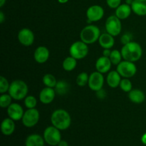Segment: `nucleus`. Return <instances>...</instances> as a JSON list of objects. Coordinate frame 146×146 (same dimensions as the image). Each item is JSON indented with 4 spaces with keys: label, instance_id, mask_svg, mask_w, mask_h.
<instances>
[{
    "label": "nucleus",
    "instance_id": "nucleus-1",
    "mask_svg": "<svg viewBox=\"0 0 146 146\" xmlns=\"http://www.w3.org/2000/svg\"><path fill=\"white\" fill-rule=\"evenodd\" d=\"M121 54L124 60L131 62H135L141 58L143 55V49L141 46L135 41H131L125 44L121 48Z\"/></svg>",
    "mask_w": 146,
    "mask_h": 146
},
{
    "label": "nucleus",
    "instance_id": "nucleus-2",
    "mask_svg": "<svg viewBox=\"0 0 146 146\" xmlns=\"http://www.w3.org/2000/svg\"><path fill=\"white\" fill-rule=\"evenodd\" d=\"M51 123L58 129L64 131L68 128L71 123L70 114L64 109L56 110L51 116Z\"/></svg>",
    "mask_w": 146,
    "mask_h": 146
},
{
    "label": "nucleus",
    "instance_id": "nucleus-3",
    "mask_svg": "<svg viewBox=\"0 0 146 146\" xmlns=\"http://www.w3.org/2000/svg\"><path fill=\"white\" fill-rule=\"evenodd\" d=\"M29 88L27 84L21 80H15L10 84L9 94L17 101L25 98L28 94Z\"/></svg>",
    "mask_w": 146,
    "mask_h": 146
},
{
    "label": "nucleus",
    "instance_id": "nucleus-4",
    "mask_svg": "<svg viewBox=\"0 0 146 146\" xmlns=\"http://www.w3.org/2000/svg\"><path fill=\"white\" fill-rule=\"evenodd\" d=\"M101 36V31L98 27L95 25L86 26L81 30L80 38L83 42L86 44H92L98 40Z\"/></svg>",
    "mask_w": 146,
    "mask_h": 146
},
{
    "label": "nucleus",
    "instance_id": "nucleus-5",
    "mask_svg": "<svg viewBox=\"0 0 146 146\" xmlns=\"http://www.w3.org/2000/svg\"><path fill=\"white\" fill-rule=\"evenodd\" d=\"M70 55L76 60L83 59L88 54V47L86 43L78 41L73 43L69 48Z\"/></svg>",
    "mask_w": 146,
    "mask_h": 146
},
{
    "label": "nucleus",
    "instance_id": "nucleus-6",
    "mask_svg": "<svg viewBox=\"0 0 146 146\" xmlns=\"http://www.w3.org/2000/svg\"><path fill=\"white\" fill-rule=\"evenodd\" d=\"M116 71L122 77L129 78L135 75L137 72V67L134 62L124 60L117 65Z\"/></svg>",
    "mask_w": 146,
    "mask_h": 146
},
{
    "label": "nucleus",
    "instance_id": "nucleus-7",
    "mask_svg": "<svg viewBox=\"0 0 146 146\" xmlns=\"http://www.w3.org/2000/svg\"><path fill=\"white\" fill-rule=\"evenodd\" d=\"M59 131L54 125L46 128L44 132V141L50 145H58L61 141V135Z\"/></svg>",
    "mask_w": 146,
    "mask_h": 146
},
{
    "label": "nucleus",
    "instance_id": "nucleus-8",
    "mask_svg": "<svg viewBox=\"0 0 146 146\" xmlns=\"http://www.w3.org/2000/svg\"><path fill=\"white\" fill-rule=\"evenodd\" d=\"M105 27L106 32L113 36H117L119 35L122 29L121 19L115 15L110 16L108 18H107Z\"/></svg>",
    "mask_w": 146,
    "mask_h": 146
},
{
    "label": "nucleus",
    "instance_id": "nucleus-9",
    "mask_svg": "<svg viewBox=\"0 0 146 146\" xmlns=\"http://www.w3.org/2000/svg\"><path fill=\"white\" fill-rule=\"evenodd\" d=\"M39 112L37 109L34 108H30L24 112L23 118L21 119L22 123L24 126L27 128H31L38 123L39 121Z\"/></svg>",
    "mask_w": 146,
    "mask_h": 146
},
{
    "label": "nucleus",
    "instance_id": "nucleus-10",
    "mask_svg": "<svg viewBox=\"0 0 146 146\" xmlns=\"http://www.w3.org/2000/svg\"><path fill=\"white\" fill-rule=\"evenodd\" d=\"M104 84V77L103 76V74L98 72V71H95L89 76L88 85L91 90L96 92V91L102 89Z\"/></svg>",
    "mask_w": 146,
    "mask_h": 146
},
{
    "label": "nucleus",
    "instance_id": "nucleus-11",
    "mask_svg": "<svg viewBox=\"0 0 146 146\" xmlns=\"http://www.w3.org/2000/svg\"><path fill=\"white\" fill-rule=\"evenodd\" d=\"M104 9L100 5H92L86 11V17L88 22H95L98 21L104 17Z\"/></svg>",
    "mask_w": 146,
    "mask_h": 146
},
{
    "label": "nucleus",
    "instance_id": "nucleus-12",
    "mask_svg": "<svg viewBox=\"0 0 146 146\" xmlns=\"http://www.w3.org/2000/svg\"><path fill=\"white\" fill-rule=\"evenodd\" d=\"M18 39L23 46H30L34 41V34L29 29H22L18 33Z\"/></svg>",
    "mask_w": 146,
    "mask_h": 146
},
{
    "label": "nucleus",
    "instance_id": "nucleus-13",
    "mask_svg": "<svg viewBox=\"0 0 146 146\" xmlns=\"http://www.w3.org/2000/svg\"><path fill=\"white\" fill-rule=\"evenodd\" d=\"M7 113L9 117L14 121L21 120L24 115V109L19 104L13 103L7 108Z\"/></svg>",
    "mask_w": 146,
    "mask_h": 146
},
{
    "label": "nucleus",
    "instance_id": "nucleus-14",
    "mask_svg": "<svg viewBox=\"0 0 146 146\" xmlns=\"http://www.w3.org/2000/svg\"><path fill=\"white\" fill-rule=\"evenodd\" d=\"M56 91L54 88L46 87L43 88L39 94V100L42 104H49L54 101L56 96Z\"/></svg>",
    "mask_w": 146,
    "mask_h": 146
},
{
    "label": "nucleus",
    "instance_id": "nucleus-15",
    "mask_svg": "<svg viewBox=\"0 0 146 146\" xmlns=\"http://www.w3.org/2000/svg\"><path fill=\"white\" fill-rule=\"evenodd\" d=\"M111 60L108 57L106 56H101L97 59L96 62V68L97 71L101 73V74H106L108 72L111 68Z\"/></svg>",
    "mask_w": 146,
    "mask_h": 146
},
{
    "label": "nucleus",
    "instance_id": "nucleus-16",
    "mask_svg": "<svg viewBox=\"0 0 146 146\" xmlns=\"http://www.w3.org/2000/svg\"><path fill=\"white\" fill-rule=\"evenodd\" d=\"M49 54V51L46 47L38 46L34 51V59L38 64H44L48 61Z\"/></svg>",
    "mask_w": 146,
    "mask_h": 146
},
{
    "label": "nucleus",
    "instance_id": "nucleus-17",
    "mask_svg": "<svg viewBox=\"0 0 146 146\" xmlns=\"http://www.w3.org/2000/svg\"><path fill=\"white\" fill-rule=\"evenodd\" d=\"M98 42L102 48L111 49L115 44V39H114L113 36L111 35L108 33H104V34H101L98 38Z\"/></svg>",
    "mask_w": 146,
    "mask_h": 146
},
{
    "label": "nucleus",
    "instance_id": "nucleus-18",
    "mask_svg": "<svg viewBox=\"0 0 146 146\" xmlns=\"http://www.w3.org/2000/svg\"><path fill=\"white\" fill-rule=\"evenodd\" d=\"M132 11L138 16L146 15V0H133L131 4Z\"/></svg>",
    "mask_w": 146,
    "mask_h": 146
},
{
    "label": "nucleus",
    "instance_id": "nucleus-19",
    "mask_svg": "<svg viewBox=\"0 0 146 146\" xmlns=\"http://www.w3.org/2000/svg\"><path fill=\"white\" fill-rule=\"evenodd\" d=\"M1 132L5 135H10L15 130V124L14 120L10 118H4L1 124Z\"/></svg>",
    "mask_w": 146,
    "mask_h": 146
},
{
    "label": "nucleus",
    "instance_id": "nucleus-20",
    "mask_svg": "<svg viewBox=\"0 0 146 146\" xmlns=\"http://www.w3.org/2000/svg\"><path fill=\"white\" fill-rule=\"evenodd\" d=\"M121 81V76L117 71H112L108 73L106 78V82L111 88H117L120 86Z\"/></svg>",
    "mask_w": 146,
    "mask_h": 146
},
{
    "label": "nucleus",
    "instance_id": "nucleus-21",
    "mask_svg": "<svg viewBox=\"0 0 146 146\" xmlns=\"http://www.w3.org/2000/svg\"><path fill=\"white\" fill-rule=\"evenodd\" d=\"M115 16L120 19H125L130 17L132 11L131 6L127 4H121L117 9H115Z\"/></svg>",
    "mask_w": 146,
    "mask_h": 146
},
{
    "label": "nucleus",
    "instance_id": "nucleus-22",
    "mask_svg": "<svg viewBox=\"0 0 146 146\" xmlns=\"http://www.w3.org/2000/svg\"><path fill=\"white\" fill-rule=\"evenodd\" d=\"M128 98L134 104H142L145 99V94L140 89H132L128 93Z\"/></svg>",
    "mask_w": 146,
    "mask_h": 146
},
{
    "label": "nucleus",
    "instance_id": "nucleus-23",
    "mask_svg": "<svg viewBox=\"0 0 146 146\" xmlns=\"http://www.w3.org/2000/svg\"><path fill=\"white\" fill-rule=\"evenodd\" d=\"M26 146H44V138L38 134H32L27 138Z\"/></svg>",
    "mask_w": 146,
    "mask_h": 146
},
{
    "label": "nucleus",
    "instance_id": "nucleus-24",
    "mask_svg": "<svg viewBox=\"0 0 146 146\" xmlns=\"http://www.w3.org/2000/svg\"><path fill=\"white\" fill-rule=\"evenodd\" d=\"M54 89H55L56 93L58 94V95L64 96L69 91L70 85L65 81H57V84Z\"/></svg>",
    "mask_w": 146,
    "mask_h": 146
},
{
    "label": "nucleus",
    "instance_id": "nucleus-25",
    "mask_svg": "<svg viewBox=\"0 0 146 146\" xmlns=\"http://www.w3.org/2000/svg\"><path fill=\"white\" fill-rule=\"evenodd\" d=\"M77 61L76 59L74 57L68 56L64 59L63 61V68L66 71H71L76 67Z\"/></svg>",
    "mask_w": 146,
    "mask_h": 146
},
{
    "label": "nucleus",
    "instance_id": "nucleus-26",
    "mask_svg": "<svg viewBox=\"0 0 146 146\" xmlns=\"http://www.w3.org/2000/svg\"><path fill=\"white\" fill-rule=\"evenodd\" d=\"M43 83L46 86V87L55 88L57 84V81L54 76H53L52 74H47L43 77Z\"/></svg>",
    "mask_w": 146,
    "mask_h": 146
},
{
    "label": "nucleus",
    "instance_id": "nucleus-27",
    "mask_svg": "<svg viewBox=\"0 0 146 146\" xmlns=\"http://www.w3.org/2000/svg\"><path fill=\"white\" fill-rule=\"evenodd\" d=\"M122 54L118 50L115 49L111 51V56L109 58L111 60V63L113 65H118L121 62V58H122Z\"/></svg>",
    "mask_w": 146,
    "mask_h": 146
},
{
    "label": "nucleus",
    "instance_id": "nucleus-28",
    "mask_svg": "<svg viewBox=\"0 0 146 146\" xmlns=\"http://www.w3.org/2000/svg\"><path fill=\"white\" fill-rule=\"evenodd\" d=\"M88 79H89V76H88V74L86 72H82L78 75L76 78V84L78 86H85L88 83Z\"/></svg>",
    "mask_w": 146,
    "mask_h": 146
},
{
    "label": "nucleus",
    "instance_id": "nucleus-29",
    "mask_svg": "<svg viewBox=\"0 0 146 146\" xmlns=\"http://www.w3.org/2000/svg\"><path fill=\"white\" fill-rule=\"evenodd\" d=\"M11 98L9 94H1L0 96V106L2 108H8L11 104Z\"/></svg>",
    "mask_w": 146,
    "mask_h": 146
},
{
    "label": "nucleus",
    "instance_id": "nucleus-30",
    "mask_svg": "<svg viewBox=\"0 0 146 146\" xmlns=\"http://www.w3.org/2000/svg\"><path fill=\"white\" fill-rule=\"evenodd\" d=\"M120 88L124 92L129 93L132 90V83L128 78H124L123 79H121L120 83Z\"/></svg>",
    "mask_w": 146,
    "mask_h": 146
},
{
    "label": "nucleus",
    "instance_id": "nucleus-31",
    "mask_svg": "<svg viewBox=\"0 0 146 146\" xmlns=\"http://www.w3.org/2000/svg\"><path fill=\"white\" fill-rule=\"evenodd\" d=\"M37 104V101L36 98L33 96H27L24 99V105L28 109L34 108Z\"/></svg>",
    "mask_w": 146,
    "mask_h": 146
},
{
    "label": "nucleus",
    "instance_id": "nucleus-32",
    "mask_svg": "<svg viewBox=\"0 0 146 146\" xmlns=\"http://www.w3.org/2000/svg\"><path fill=\"white\" fill-rule=\"evenodd\" d=\"M10 84L8 81L4 76H0V93L1 94H5L7 91H9Z\"/></svg>",
    "mask_w": 146,
    "mask_h": 146
},
{
    "label": "nucleus",
    "instance_id": "nucleus-33",
    "mask_svg": "<svg viewBox=\"0 0 146 146\" xmlns=\"http://www.w3.org/2000/svg\"><path fill=\"white\" fill-rule=\"evenodd\" d=\"M106 4L111 9H117L121 4V0H106Z\"/></svg>",
    "mask_w": 146,
    "mask_h": 146
},
{
    "label": "nucleus",
    "instance_id": "nucleus-34",
    "mask_svg": "<svg viewBox=\"0 0 146 146\" xmlns=\"http://www.w3.org/2000/svg\"><path fill=\"white\" fill-rule=\"evenodd\" d=\"M131 40H132V35H131V34H129V33H126V34H123V35L121 36V43H122L123 45L128 44V43H130L131 41H132Z\"/></svg>",
    "mask_w": 146,
    "mask_h": 146
},
{
    "label": "nucleus",
    "instance_id": "nucleus-35",
    "mask_svg": "<svg viewBox=\"0 0 146 146\" xmlns=\"http://www.w3.org/2000/svg\"><path fill=\"white\" fill-rule=\"evenodd\" d=\"M96 96L100 99H104L106 97V92L105 90L102 88V89L96 91Z\"/></svg>",
    "mask_w": 146,
    "mask_h": 146
},
{
    "label": "nucleus",
    "instance_id": "nucleus-36",
    "mask_svg": "<svg viewBox=\"0 0 146 146\" xmlns=\"http://www.w3.org/2000/svg\"><path fill=\"white\" fill-rule=\"evenodd\" d=\"M111 51L109 48H104V51H103V56L106 57H108L109 58L110 56H111Z\"/></svg>",
    "mask_w": 146,
    "mask_h": 146
},
{
    "label": "nucleus",
    "instance_id": "nucleus-37",
    "mask_svg": "<svg viewBox=\"0 0 146 146\" xmlns=\"http://www.w3.org/2000/svg\"><path fill=\"white\" fill-rule=\"evenodd\" d=\"M4 19H5V17H4V14L2 11H0V23L2 24L4 21Z\"/></svg>",
    "mask_w": 146,
    "mask_h": 146
},
{
    "label": "nucleus",
    "instance_id": "nucleus-38",
    "mask_svg": "<svg viewBox=\"0 0 146 146\" xmlns=\"http://www.w3.org/2000/svg\"><path fill=\"white\" fill-rule=\"evenodd\" d=\"M58 146H68V144L66 141H61L58 144Z\"/></svg>",
    "mask_w": 146,
    "mask_h": 146
},
{
    "label": "nucleus",
    "instance_id": "nucleus-39",
    "mask_svg": "<svg viewBox=\"0 0 146 146\" xmlns=\"http://www.w3.org/2000/svg\"><path fill=\"white\" fill-rule=\"evenodd\" d=\"M141 141H142L143 143L146 145V133L143 135L142 138H141Z\"/></svg>",
    "mask_w": 146,
    "mask_h": 146
},
{
    "label": "nucleus",
    "instance_id": "nucleus-40",
    "mask_svg": "<svg viewBox=\"0 0 146 146\" xmlns=\"http://www.w3.org/2000/svg\"><path fill=\"white\" fill-rule=\"evenodd\" d=\"M7 0H0V7H2L5 4Z\"/></svg>",
    "mask_w": 146,
    "mask_h": 146
},
{
    "label": "nucleus",
    "instance_id": "nucleus-41",
    "mask_svg": "<svg viewBox=\"0 0 146 146\" xmlns=\"http://www.w3.org/2000/svg\"><path fill=\"white\" fill-rule=\"evenodd\" d=\"M133 1V0H125V4H128V5L131 6Z\"/></svg>",
    "mask_w": 146,
    "mask_h": 146
},
{
    "label": "nucleus",
    "instance_id": "nucleus-42",
    "mask_svg": "<svg viewBox=\"0 0 146 146\" xmlns=\"http://www.w3.org/2000/svg\"><path fill=\"white\" fill-rule=\"evenodd\" d=\"M60 4H66L68 1V0H57Z\"/></svg>",
    "mask_w": 146,
    "mask_h": 146
}]
</instances>
